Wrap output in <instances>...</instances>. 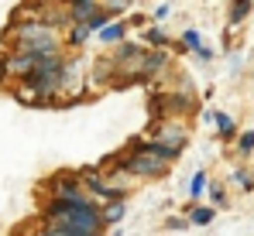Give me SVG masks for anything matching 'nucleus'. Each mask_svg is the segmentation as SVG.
Wrapping results in <instances>:
<instances>
[{
  "label": "nucleus",
  "mask_w": 254,
  "mask_h": 236,
  "mask_svg": "<svg viewBox=\"0 0 254 236\" xmlns=\"http://www.w3.org/2000/svg\"><path fill=\"white\" fill-rule=\"evenodd\" d=\"M3 45H7L10 51H21V55H42V58H52V55H62L65 38H62V31L52 28V24L14 21V24L3 31Z\"/></svg>",
  "instance_id": "f257e3e1"
},
{
  "label": "nucleus",
  "mask_w": 254,
  "mask_h": 236,
  "mask_svg": "<svg viewBox=\"0 0 254 236\" xmlns=\"http://www.w3.org/2000/svg\"><path fill=\"white\" fill-rule=\"evenodd\" d=\"M121 171H124L127 178H148V182H155V178H165V175H169V161L148 154V151H141V147L134 144L130 154L121 157Z\"/></svg>",
  "instance_id": "f03ea898"
},
{
  "label": "nucleus",
  "mask_w": 254,
  "mask_h": 236,
  "mask_svg": "<svg viewBox=\"0 0 254 236\" xmlns=\"http://www.w3.org/2000/svg\"><path fill=\"white\" fill-rule=\"evenodd\" d=\"M55 58V55H52ZM42 55H21V51H7L3 55V62H0V69H3V76H10V79H24V76H31L35 69H42Z\"/></svg>",
  "instance_id": "7ed1b4c3"
},
{
  "label": "nucleus",
  "mask_w": 254,
  "mask_h": 236,
  "mask_svg": "<svg viewBox=\"0 0 254 236\" xmlns=\"http://www.w3.org/2000/svg\"><path fill=\"white\" fill-rule=\"evenodd\" d=\"M124 24H121V21H117V24H103V28H100V41H107V45H121V41H124Z\"/></svg>",
  "instance_id": "20e7f679"
},
{
  "label": "nucleus",
  "mask_w": 254,
  "mask_h": 236,
  "mask_svg": "<svg viewBox=\"0 0 254 236\" xmlns=\"http://www.w3.org/2000/svg\"><path fill=\"white\" fill-rule=\"evenodd\" d=\"M107 21H110V10H107V7H96V10L89 14V21H86V28H89V31H100V28H103Z\"/></svg>",
  "instance_id": "39448f33"
},
{
  "label": "nucleus",
  "mask_w": 254,
  "mask_h": 236,
  "mask_svg": "<svg viewBox=\"0 0 254 236\" xmlns=\"http://www.w3.org/2000/svg\"><path fill=\"white\" fill-rule=\"evenodd\" d=\"M248 10H251V0H230V21H234V24L244 21Z\"/></svg>",
  "instance_id": "423d86ee"
},
{
  "label": "nucleus",
  "mask_w": 254,
  "mask_h": 236,
  "mask_svg": "<svg viewBox=\"0 0 254 236\" xmlns=\"http://www.w3.org/2000/svg\"><path fill=\"white\" fill-rule=\"evenodd\" d=\"M86 38H89V28H86V24H72V31H69V45H72V48H83Z\"/></svg>",
  "instance_id": "0eeeda50"
},
{
  "label": "nucleus",
  "mask_w": 254,
  "mask_h": 236,
  "mask_svg": "<svg viewBox=\"0 0 254 236\" xmlns=\"http://www.w3.org/2000/svg\"><path fill=\"white\" fill-rule=\"evenodd\" d=\"M100 209H103V219H107V226H110V223H117V219L124 216V205H121V202H110V205H100Z\"/></svg>",
  "instance_id": "6e6552de"
},
{
  "label": "nucleus",
  "mask_w": 254,
  "mask_h": 236,
  "mask_svg": "<svg viewBox=\"0 0 254 236\" xmlns=\"http://www.w3.org/2000/svg\"><path fill=\"white\" fill-rule=\"evenodd\" d=\"M216 127H220V134H223V137H230V134H234V120L227 117V113H216Z\"/></svg>",
  "instance_id": "1a4fd4ad"
},
{
  "label": "nucleus",
  "mask_w": 254,
  "mask_h": 236,
  "mask_svg": "<svg viewBox=\"0 0 254 236\" xmlns=\"http://www.w3.org/2000/svg\"><path fill=\"white\" fill-rule=\"evenodd\" d=\"M241 154H251L254 151V130H248V134H241V147H237Z\"/></svg>",
  "instance_id": "9d476101"
},
{
  "label": "nucleus",
  "mask_w": 254,
  "mask_h": 236,
  "mask_svg": "<svg viewBox=\"0 0 254 236\" xmlns=\"http://www.w3.org/2000/svg\"><path fill=\"white\" fill-rule=\"evenodd\" d=\"M210 219H213V209H196V212H192V223H196V226H206Z\"/></svg>",
  "instance_id": "9b49d317"
},
{
  "label": "nucleus",
  "mask_w": 254,
  "mask_h": 236,
  "mask_svg": "<svg viewBox=\"0 0 254 236\" xmlns=\"http://www.w3.org/2000/svg\"><path fill=\"white\" fill-rule=\"evenodd\" d=\"M182 38H186V48H196V51H199V35H196V31H186Z\"/></svg>",
  "instance_id": "f8f14e48"
},
{
  "label": "nucleus",
  "mask_w": 254,
  "mask_h": 236,
  "mask_svg": "<svg viewBox=\"0 0 254 236\" xmlns=\"http://www.w3.org/2000/svg\"><path fill=\"white\" fill-rule=\"evenodd\" d=\"M127 3H130V0H107V10H110V17H114L121 7H127Z\"/></svg>",
  "instance_id": "ddd939ff"
},
{
  "label": "nucleus",
  "mask_w": 254,
  "mask_h": 236,
  "mask_svg": "<svg viewBox=\"0 0 254 236\" xmlns=\"http://www.w3.org/2000/svg\"><path fill=\"white\" fill-rule=\"evenodd\" d=\"M237 182H241L244 189H254V178L248 175V171H237Z\"/></svg>",
  "instance_id": "4468645a"
},
{
  "label": "nucleus",
  "mask_w": 254,
  "mask_h": 236,
  "mask_svg": "<svg viewBox=\"0 0 254 236\" xmlns=\"http://www.w3.org/2000/svg\"><path fill=\"white\" fill-rule=\"evenodd\" d=\"M148 41H151V45H158V48H162V45H165V35H162V31H148Z\"/></svg>",
  "instance_id": "2eb2a0df"
},
{
  "label": "nucleus",
  "mask_w": 254,
  "mask_h": 236,
  "mask_svg": "<svg viewBox=\"0 0 254 236\" xmlns=\"http://www.w3.org/2000/svg\"><path fill=\"white\" fill-rule=\"evenodd\" d=\"M199 192H203V175L192 178V198H199Z\"/></svg>",
  "instance_id": "dca6fc26"
}]
</instances>
